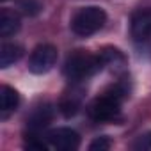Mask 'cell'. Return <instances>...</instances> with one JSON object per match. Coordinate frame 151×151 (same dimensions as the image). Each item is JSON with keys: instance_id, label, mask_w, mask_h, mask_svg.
I'll use <instances>...</instances> for the list:
<instances>
[{"instance_id": "cell-1", "label": "cell", "mask_w": 151, "mask_h": 151, "mask_svg": "<svg viewBox=\"0 0 151 151\" xmlns=\"http://www.w3.org/2000/svg\"><path fill=\"white\" fill-rule=\"evenodd\" d=\"M100 68H101V60L98 55H91L78 50L68 57L64 64V75L69 80H84L94 75Z\"/></svg>"}, {"instance_id": "cell-2", "label": "cell", "mask_w": 151, "mask_h": 151, "mask_svg": "<svg viewBox=\"0 0 151 151\" xmlns=\"http://www.w3.org/2000/svg\"><path fill=\"white\" fill-rule=\"evenodd\" d=\"M105 22H107V14L101 7H94V6L84 7L71 18V30L80 37H87L98 32L105 25Z\"/></svg>"}, {"instance_id": "cell-3", "label": "cell", "mask_w": 151, "mask_h": 151, "mask_svg": "<svg viewBox=\"0 0 151 151\" xmlns=\"http://www.w3.org/2000/svg\"><path fill=\"white\" fill-rule=\"evenodd\" d=\"M121 101L105 94L96 98L91 105H89V116L98 121V123H107V121H116L121 116Z\"/></svg>"}, {"instance_id": "cell-4", "label": "cell", "mask_w": 151, "mask_h": 151, "mask_svg": "<svg viewBox=\"0 0 151 151\" xmlns=\"http://www.w3.org/2000/svg\"><path fill=\"white\" fill-rule=\"evenodd\" d=\"M57 62V48L52 45H39L30 59H29V69L36 75H43L48 73Z\"/></svg>"}, {"instance_id": "cell-5", "label": "cell", "mask_w": 151, "mask_h": 151, "mask_svg": "<svg viewBox=\"0 0 151 151\" xmlns=\"http://www.w3.org/2000/svg\"><path fill=\"white\" fill-rule=\"evenodd\" d=\"M46 140L52 147L62 149V151H71V149H77L80 146V137L78 133L71 130V128H57L48 132Z\"/></svg>"}, {"instance_id": "cell-6", "label": "cell", "mask_w": 151, "mask_h": 151, "mask_svg": "<svg viewBox=\"0 0 151 151\" xmlns=\"http://www.w3.org/2000/svg\"><path fill=\"white\" fill-rule=\"evenodd\" d=\"M132 37L135 41H146L151 37V9H140L132 16Z\"/></svg>"}, {"instance_id": "cell-7", "label": "cell", "mask_w": 151, "mask_h": 151, "mask_svg": "<svg viewBox=\"0 0 151 151\" xmlns=\"http://www.w3.org/2000/svg\"><path fill=\"white\" fill-rule=\"evenodd\" d=\"M52 117H53V109L50 105H41V107H36L32 110L27 123H29L30 130H41L52 121Z\"/></svg>"}, {"instance_id": "cell-8", "label": "cell", "mask_w": 151, "mask_h": 151, "mask_svg": "<svg viewBox=\"0 0 151 151\" xmlns=\"http://www.w3.org/2000/svg\"><path fill=\"white\" fill-rule=\"evenodd\" d=\"M20 30V16L11 9H2L0 13V34L2 37H9Z\"/></svg>"}, {"instance_id": "cell-9", "label": "cell", "mask_w": 151, "mask_h": 151, "mask_svg": "<svg viewBox=\"0 0 151 151\" xmlns=\"http://www.w3.org/2000/svg\"><path fill=\"white\" fill-rule=\"evenodd\" d=\"M23 55V48L14 43H4L0 48V68H9Z\"/></svg>"}, {"instance_id": "cell-10", "label": "cell", "mask_w": 151, "mask_h": 151, "mask_svg": "<svg viewBox=\"0 0 151 151\" xmlns=\"http://www.w3.org/2000/svg\"><path fill=\"white\" fill-rule=\"evenodd\" d=\"M20 103V96L18 93L9 87V86H2L0 87V107H2V112L7 114L11 110H14Z\"/></svg>"}, {"instance_id": "cell-11", "label": "cell", "mask_w": 151, "mask_h": 151, "mask_svg": "<svg viewBox=\"0 0 151 151\" xmlns=\"http://www.w3.org/2000/svg\"><path fill=\"white\" fill-rule=\"evenodd\" d=\"M98 57L101 60V66H110V68H116V69L124 66V62H126L124 55L116 48H105Z\"/></svg>"}, {"instance_id": "cell-12", "label": "cell", "mask_w": 151, "mask_h": 151, "mask_svg": "<svg viewBox=\"0 0 151 151\" xmlns=\"http://www.w3.org/2000/svg\"><path fill=\"white\" fill-rule=\"evenodd\" d=\"M105 94H109V96H112V98L123 101L124 98H128V94H130V87H128L126 82L121 80V82H116L114 86H110V87L105 91Z\"/></svg>"}, {"instance_id": "cell-13", "label": "cell", "mask_w": 151, "mask_h": 151, "mask_svg": "<svg viewBox=\"0 0 151 151\" xmlns=\"http://www.w3.org/2000/svg\"><path fill=\"white\" fill-rule=\"evenodd\" d=\"M112 146V140L109 139V137H98V139H94L91 144H89V149L91 151H105V149H109Z\"/></svg>"}, {"instance_id": "cell-14", "label": "cell", "mask_w": 151, "mask_h": 151, "mask_svg": "<svg viewBox=\"0 0 151 151\" xmlns=\"http://www.w3.org/2000/svg\"><path fill=\"white\" fill-rule=\"evenodd\" d=\"M133 149H151V132H146L137 137L133 142Z\"/></svg>"}, {"instance_id": "cell-15", "label": "cell", "mask_w": 151, "mask_h": 151, "mask_svg": "<svg viewBox=\"0 0 151 151\" xmlns=\"http://www.w3.org/2000/svg\"><path fill=\"white\" fill-rule=\"evenodd\" d=\"M60 109H62V114L69 117V116H73V114H77V110H78V101H73V100L62 101Z\"/></svg>"}, {"instance_id": "cell-16", "label": "cell", "mask_w": 151, "mask_h": 151, "mask_svg": "<svg viewBox=\"0 0 151 151\" xmlns=\"http://www.w3.org/2000/svg\"><path fill=\"white\" fill-rule=\"evenodd\" d=\"M22 9H23L25 14H37L39 9H41V6L37 2H34V0H29V2H23L22 4Z\"/></svg>"}, {"instance_id": "cell-17", "label": "cell", "mask_w": 151, "mask_h": 151, "mask_svg": "<svg viewBox=\"0 0 151 151\" xmlns=\"http://www.w3.org/2000/svg\"><path fill=\"white\" fill-rule=\"evenodd\" d=\"M27 147H34V149H46V144L43 140H36V137H30V140L27 142Z\"/></svg>"}]
</instances>
